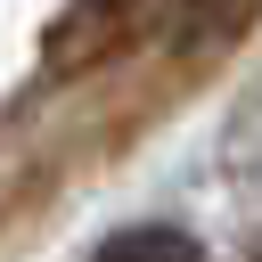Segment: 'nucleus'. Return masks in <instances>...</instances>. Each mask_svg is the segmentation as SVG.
Listing matches in <instances>:
<instances>
[{"mask_svg": "<svg viewBox=\"0 0 262 262\" xmlns=\"http://www.w3.org/2000/svg\"><path fill=\"white\" fill-rule=\"evenodd\" d=\"M90 262H205V246L180 237V229H123V237H106Z\"/></svg>", "mask_w": 262, "mask_h": 262, "instance_id": "f257e3e1", "label": "nucleus"}, {"mask_svg": "<svg viewBox=\"0 0 262 262\" xmlns=\"http://www.w3.org/2000/svg\"><path fill=\"white\" fill-rule=\"evenodd\" d=\"M254 262H262V237H254Z\"/></svg>", "mask_w": 262, "mask_h": 262, "instance_id": "f03ea898", "label": "nucleus"}]
</instances>
